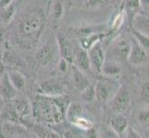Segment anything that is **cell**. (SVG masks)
I'll return each mask as SVG.
<instances>
[{
    "instance_id": "obj_6",
    "label": "cell",
    "mask_w": 149,
    "mask_h": 138,
    "mask_svg": "<svg viewBox=\"0 0 149 138\" xmlns=\"http://www.w3.org/2000/svg\"><path fill=\"white\" fill-rule=\"evenodd\" d=\"M130 95L125 88L120 87L116 95L110 100L111 109L117 112L124 111L130 105Z\"/></svg>"
},
{
    "instance_id": "obj_16",
    "label": "cell",
    "mask_w": 149,
    "mask_h": 138,
    "mask_svg": "<svg viewBox=\"0 0 149 138\" xmlns=\"http://www.w3.org/2000/svg\"><path fill=\"white\" fill-rule=\"evenodd\" d=\"M76 67L79 70H88L90 68V61L88 58V54L84 50H80L74 55Z\"/></svg>"
},
{
    "instance_id": "obj_2",
    "label": "cell",
    "mask_w": 149,
    "mask_h": 138,
    "mask_svg": "<svg viewBox=\"0 0 149 138\" xmlns=\"http://www.w3.org/2000/svg\"><path fill=\"white\" fill-rule=\"evenodd\" d=\"M44 24L45 17L42 10H32L20 19L19 33L22 39L27 41L37 40L43 30Z\"/></svg>"
},
{
    "instance_id": "obj_13",
    "label": "cell",
    "mask_w": 149,
    "mask_h": 138,
    "mask_svg": "<svg viewBox=\"0 0 149 138\" xmlns=\"http://www.w3.org/2000/svg\"><path fill=\"white\" fill-rule=\"evenodd\" d=\"M72 83L76 89L80 90L81 92L87 89L89 85V81L86 78V76L83 74L81 70L74 66L72 70Z\"/></svg>"
},
{
    "instance_id": "obj_27",
    "label": "cell",
    "mask_w": 149,
    "mask_h": 138,
    "mask_svg": "<svg viewBox=\"0 0 149 138\" xmlns=\"http://www.w3.org/2000/svg\"><path fill=\"white\" fill-rule=\"evenodd\" d=\"M141 97L143 101H148V83H146L143 86Z\"/></svg>"
},
{
    "instance_id": "obj_24",
    "label": "cell",
    "mask_w": 149,
    "mask_h": 138,
    "mask_svg": "<svg viewBox=\"0 0 149 138\" xmlns=\"http://www.w3.org/2000/svg\"><path fill=\"white\" fill-rule=\"evenodd\" d=\"M101 138H119V135L111 128H105L101 134Z\"/></svg>"
},
{
    "instance_id": "obj_3",
    "label": "cell",
    "mask_w": 149,
    "mask_h": 138,
    "mask_svg": "<svg viewBox=\"0 0 149 138\" xmlns=\"http://www.w3.org/2000/svg\"><path fill=\"white\" fill-rule=\"evenodd\" d=\"M120 87L119 84L110 79H100L95 87V99L100 102H107L112 100Z\"/></svg>"
},
{
    "instance_id": "obj_5",
    "label": "cell",
    "mask_w": 149,
    "mask_h": 138,
    "mask_svg": "<svg viewBox=\"0 0 149 138\" xmlns=\"http://www.w3.org/2000/svg\"><path fill=\"white\" fill-rule=\"evenodd\" d=\"M131 43L127 39H119L112 44L110 53L112 54V61H124L128 59L130 51H131Z\"/></svg>"
},
{
    "instance_id": "obj_11",
    "label": "cell",
    "mask_w": 149,
    "mask_h": 138,
    "mask_svg": "<svg viewBox=\"0 0 149 138\" xmlns=\"http://www.w3.org/2000/svg\"><path fill=\"white\" fill-rule=\"evenodd\" d=\"M14 111L16 112L19 120L24 119L28 117L32 111V107H31L29 101L24 98H19L16 99L12 103Z\"/></svg>"
},
{
    "instance_id": "obj_4",
    "label": "cell",
    "mask_w": 149,
    "mask_h": 138,
    "mask_svg": "<svg viewBox=\"0 0 149 138\" xmlns=\"http://www.w3.org/2000/svg\"><path fill=\"white\" fill-rule=\"evenodd\" d=\"M88 58L90 61V65L96 71L97 73H100L103 65L105 63V53L103 51L101 43L96 42L89 48Z\"/></svg>"
},
{
    "instance_id": "obj_9",
    "label": "cell",
    "mask_w": 149,
    "mask_h": 138,
    "mask_svg": "<svg viewBox=\"0 0 149 138\" xmlns=\"http://www.w3.org/2000/svg\"><path fill=\"white\" fill-rule=\"evenodd\" d=\"M58 44L63 60L69 63L72 62L74 59V49L70 41L62 35H59L58 37Z\"/></svg>"
},
{
    "instance_id": "obj_7",
    "label": "cell",
    "mask_w": 149,
    "mask_h": 138,
    "mask_svg": "<svg viewBox=\"0 0 149 138\" xmlns=\"http://www.w3.org/2000/svg\"><path fill=\"white\" fill-rule=\"evenodd\" d=\"M40 90L44 94V96L47 97H58L64 94L65 89L63 85L56 79H48L44 81L40 85Z\"/></svg>"
},
{
    "instance_id": "obj_26",
    "label": "cell",
    "mask_w": 149,
    "mask_h": 138,
    "mask_svg": "<svg viewBox=\"0 0 149 138\" xmlns=\"http://www.w3.org/2000/svg\"><path fill=\"white\" fill-rule=\"evenodd\" d=\"M125 138H142L141 135L132 128H127Z\"/></svg>"
},
{
    "instance_id": "obj_18",
    "label": "cell",
    "mask_w": 149,
    "mask_h": 138,
    "mask_svg": "<svg viewBox=\"0 0 149 138\" xmlns=\"http://www.w3.org/2000/svg\"><path fill=\"white\" fill-rule=\"evenodd\" d=\"M101 72H103L107 76H113L119 75L121 72V67L118 62L110 60V61H107V62L104 63Z\"/></svg>"
},
{
    "instance_id": "obj_10",
    "label": "cell",
    "mask_w": 149,
    "mask_h": 138,
    "mask_svg": "<svg viewBox=\"0 0 149 138\" xmlns=\"http://www.w3.org/2000/svg\"><path fill=\"white\" fill-rule=\"evenodd\" d=\"M17 93L16 89L12 86L7 74L0 78V95L5 100H13Z\"/></svg>"
},
{
    "instance_id": "obj_12",
    "label": "cell",
    "mask_w": 149,
    "mask_h": 138,
    "mask_svg": "<svg viewBox=\"0 0 149 138\" xmlns=\"http://www.w3.org/2000/svg\"><path fill=\"white\" fill-rule=\"evenodd\" d=\"M110 128L118 135H121L126 132L128 128V121L125 116L121 114H115L110 119Z\"/></svg>"
},
{
    "instance_id": "obj_1",
    "label": "cell",
    "mask_w": 149,
    "mask_h": 138,
    "mask_svg": "<svg viewBox=\"0 0 149 138\" xmlns=\"http://www.w3.org/2000/svg\"><path fill=\"white\" fill-rule=\"evenodd\" d=\"M31 107L33 116L39 122L58 124L65 118V107L58 100L52 97L37 95Z\"/></svg>"
},
{
    "instance_id": "obj_17",
    "label": "cell",
    "mask_w": 149,
    "mask_h": 138,
    "mask_svg": "<svg viewBox=\"0 0 149 138\" xmlns=\"http://www.w3.org/2000/svg\"><path fill=\"white\" fill-rule=\"evenodd\" d=\"M8 76L9 78V81L11 82L14 88L16 89V90L24 89L25 84H26V79H25V76L22 73H19V71H12L8 75Z\"/></svg>"
},
{
    "instance_id": "obj_21",
    "label": "cell",
    "mask_w": 149,
    "mask_h": 138,
    "mask_svg": "<svg viewBox=\"0 0 149 138\" xmlns=\"http://www.w3.org/2000/svg\"><path fill=\"white\" fill-rule=\"evenodd\" d=\"M0 15H1L2 19L5 21H9L11 20L13 15V7L11 4H5L4 6L0 8Z\"/></svg>"
},
{
    "instance_id": "obj_29",
    "label": "cell",
    "mask_w": 149,
    "mask_h": 138,
    "mask_svg": "<svg viewBox=\"0 0 149 138\" xmlns=\"http://www.w3.org/2000/svg\"><path fill=\"white\" fill-rule=\"evenodd\" d=\"M64 138H80V136L72 131H66L64 133Z\"/></svg>"
},
{
    "instance_id": "obj_19",
    "label": "cell",
    "mask_w": 149,
    "mask_h": 138,
    "mask_svg": "<svg viewBox=\"0 0 149 138\" xmlns=\"http://www.w3.org/2000/svg\"><path fill=\"white\" fill-rule=\"evenodd\" d=\"M23 129L24 128H22V127H20V126L7 122V124H4L0 126V136L10 137L14 134H17V133H25Z\"/></svg>"
},
{
    "instance_id": "obj_8",
    "label": "cell",
    "mask_w": 149,
    "mask_h": 138,
    "mask_svg": "<svg viewBox=\"0 0 149 138\" xmlns=\"http://www.w3.org/2000/svg\"><path fill=\"white\" fill-rule=\"evenodd\" d=\"M147 59L148 58L146 50L143 48V46L140 43H134L133 45L131 46V51L129 56H128V60L130 61L132 65H140L146 63Z\"/></svg>"
},
{
    "instance_id": "obj_14",
    "label": "cell",
    "mask_w": 149,
    "mask_h": 138,
    "mask_svg": "<svg viewBox=\"0 0 149 138\" xmlns=\"http://www.w3.org/2000/svg\"><path fill=\"white\" fill-rule=\"evenodd\" d=\"M81 114H83V106L79 102H71L67 109L65 115L67 117V120L74 124L77 120L81 118Z\"/></svg>"
},
{
    "instance_id": "obj_30",
    "label": "cell",
    "mask_w": 149,
    "mask_h": 138,
    "mask_svg": "<svg viewBox=\"0 0 149 138\" xmlns=\"http://www.w3.org/2000/svg\"><path fill=\"white\" fill-rule=\"evenodd\" d=\"M59 68H60L61 71H62V72H65V71H66V69H67V62L65 60L62 59V61L59 63Z\"/></svg>"
},
{
    "instance_id": "obj_20",
    "label": "cell",
    "mask_w": 149,
    "mask_h": 138,
    "mask_svg": "<svg viewBox=\"0 0 149 138\" xmlns=\"http://www.w3.org/2000/svg\"><path fill=\"white\" fill-rule=\"evenodd\" d=\"M34 133L36 134L38 138H59L58 135L56 134L55 132L48 130L45 128L43 126L40 125H35L33 127Z\"/></svg>"
},
{
    "instance_id": "obj_25",
    "label": "cell",
    "mask_w": 149,
    "mask_h": 138,
    "mask_svg": "<svg viewBox=\"0 0 149 138\" xmlns=\"http://www.w3.org/2000/svg\"><path fill=\"white\" fill-rule=\"evenodd\" d=\"M123 19H124V14L121 12L115 18L114 22H113V29H114V30L119 29L120 27V25L122 24V22H123Z\"/></svg>"
},
{
    "instance_id": "obj_28",
    "label": "cell",
    "mask_w": 149,
    "mask_h": 138,
    "mask_svg": "<svg viewBox=\"0 0 149 138\" xmlns=\"http://www.w3.org/2000/svg\"><path fill=\"white\" fill-rule=\"evenodd\" d=\"M54 13H55V17L56 19H58L60 17V14L62 13V8H61V5L60 3H58L55 6V8H54Z\"/></svg>"
},
{
    "instance_id": "obj_31",
    "label": "cell",
    "mask_w": 149,
    "mask_h": 138,
    "mask_svg": "<svg viewBox=\"0 0 149 138\" xmlns=\"http://www.w3.org/2000/svg\"><path fill=\"white\" fill-rule=\"evenodd\" d=\"M3 72H4V66H3L2 63L0 62V78L3 76Z\"/></svg>"
},
{
    "instance_id": "obj_22",
    "label": "cell",
    "mask_w": 149,
    "mask_h": 138,
    "mask_svg": "<svg viewBox=\"0 0 149 138\" xmlns=\"http://www.w3.org/2000/svg\"><path fill=\"white\" fill-rule=\"evenodd\" d=\"M81 97L85 101L91 102L95 99V88L93 87H88L85 89L84 91H81Z\"/></svg>"
},
{
    "instance_id": "obj_15",
    "label": "cell",
    "mask_w": 149,
    "mask_h": 138,
    "mask_svg": "<svg viewBox=\"0 0 149 138\" xmlns=\"http://www.w3.org/2000/svg\"><path fill=\"white\" fill-rule=\"evenodd\" d=\"M37 58L44 65H51L54 62L55 54L53 49L48 45H45L41 49L37 54Z\"/></svg>"
},
{
    "instance_id": "obj_23",
    "label": "cell",
    "mask_w": 149,
    "mask_h": 138,
    "mask_svg": "<svg viewBox=\"0 0 149 138\" xmlns=\"http://www.w3.org/2000/svg\"><path fill=\"white\" fill-rule=\"evenodd\" d=\"M74 124L76 126H78L79 128L81 129H84V130H90L92 129V127H93V124H92V122L88 120L84 119V117H81L80 119L77 120Z\"/></svg>"
}]
</instances>
